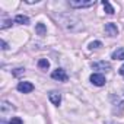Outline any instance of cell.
Returning a JSON list of instances; mask_svg holds the SVG:
<instances>
[{"label":"cell","instance_id":"obj_1","mask_svg":"<svg viewBox=\"0 0 124 124\" xmlns=\"http://www.w3.org/2000/svg\"><path fill=\"white\" fill-rule=\"evenodd\" d=\"M69 5L72 8H76V9H80V8H91L95 5V0H70Z\"/></svg>","mask_w":124,"mask_h":124},{"label":"cell","instance_id":"obj_2","mask_svg":"<svg viewBox=\"0 0 124 124\" xmlns=\"http://www.w3.org/2000/svg\"><path fill=\"white\" fill-rule=\"evenodd\" d=\"M51 78L54 80H58V82H66L67 80V73L63 70V69H55L53 73H51Z\"/></svg>","mask_w":124,"mask_h":124},{"label":"cell","instance_id":"obj_3","mask_svg":"<svg viewBox=\"0 0 124 124\" xmlns=\"http://www.w3.org/2000/svg\"><path fill=\"white\" fill-rule=\"evenodd\" d=\"M91 82L95 85V86H104L105 85V76L104 75H101V73H93V75H91Z\"/></svg>","mask_w":124,"mask_h":124},{"label":"cell","instance_id":"obj_4","mask_svg":"<svg viewBox=\"0 0 124 124\" xmlns=\"http://www.w3.org/2000/svg\"><path fill=\"white\" fill-rule=\"evenodd\" d=\"M18 91L22 93H29L34 91V85L31 82H19L18 83Z\"/></svg>","mask_w":124,"mask_h":124},{"label":"cell","instance_id":"obj_5","mask_svg":"<svg viewBox=\"0 0 124 124\" xmlns=\"http://www.w3.org/2000/svg\"><path fill=\"white\" fill-rule=\"evenodd\" d=\"M105 32H107L108 37H117V35H118V28H117L115 23L109 22V23L105 25Z\"/></svg>","mask_w":124,"mask_h":124},{"label":"cell","instance_id":"obj_6","mask_svg":"<svg viewBox=\"0 0 124 124\" xmlns=\"http://www.w3.org/2000/svg\"><path fill=\"white\" fill-rule=\"evenodd\" d=\"M92 69L93 70H109L111 69V64L109 63H107V61H96V63H92Z\"/></svg>","mask_w":124,"mask_h":124},{"label":"cell","instance_id":"obj_7","mask_svg":"<svg viewBox=\"0 0 124 124\" xmlns=\"http://www.w3.org/2000/svg\"><path fill=\"white\" fill-rule=\"evenodd\" d=\"M48 99L51 101V104L60 105V102H61V95H60L57 91H51V92L48 93Z\"/></svg>","mask_w":124,"mask_h":124},{"label":"cell","instance_id":"obj_8","mask_svg":"<svg viewBox=\"0 0 124 124\" xmlns=\"http://www.w3.org/2000/svg\"><path fill=\"white\" fill-rule=\"evenodd\" d=\"M114 60H124V48L121 47V48H117L114 53H112V55H111Z\"/></svg>","mask_w":124,"mask_h":124},{"label":"cell","instance_id":"obj_9","mask_svg":"<svg viewBox=\"0 0 124 124\" xmlns=\"http://www.w3.org/2000/svg\"><path fill=\"white\" fill-rule=\"evenodd\" d=\"M15 22L16 23H21V25H28L29 23V18L28 16H23V15H18L15 18Z\"/></svg>","mask_w":124,"mask_h":124},{"label":"cell","instance_id":"obj_10","mask_svg":"<svg viewBox=\"0 0 124 124\" xmlns=\"http://www.w3.org/2000/svg\"><path fill=\"white\" fill-rule=\"evenodd\" d=\"M35 31H37V34H38V35H41V37L47 34V28H45V25H44V23H38V25L35 26Z\"/></svg>","mask_w":124,"mask_h":124},{"label":"cell","instance_id":"obj_11","mask_svg":"<svg viewBox=\"0 0 124 124\" xmlns=\"http://www.w3.org/2000/svg\"><path fill=\"white\" fill-rule=\"evenodd\" d=\"M102 6H104L105 12H107L108 15H112V13H114V8L109 5V2H107V0H102Z\"/></svg>","mask_w":124,"mask_h":124},{"label":"cell","instance_id":"obj_12","mask_svg":"<svg viewBox=\"0 0 124 124\" xmlns=\"http://www.w3.org/2000/svg\"><path fill=\"white\" fill-rule=\"evenodd\" d=\"M38 67L42 69V70H47V69L50 67V61H48L47 58H41V60L38 61Z\"/></svg>","mask_w":124,"mask_h":124},{"label":"cell","instance_id":"obj_13","mask_svg":"<svg viewBox=\"0 0 124 124\" xmlns=\"http://www.w3.org/2000/svg\"><path fill=\"white\" fill-rule=\"evenodd\" d=\"M12 109H13V107H12L9 102L5 101V102L2 104V114H6V111H12Z\"/></svg>","mask_w":124,"mask_h":124},{"label":"cell","instance_id":"obj_14","mask_svg":"<svg viewBox=\"0 0 124 124\" xmlns=\"http://www.w3.org/2000/svg\"><path fill=\"white\" fill-rule=\"evenodd\" d=\"M101 45H102L101 41H92V42L89 44V48H91V50H96V48H99Z\"/></svg>","mask_w":124,"mask_h":124},{"label":"cell","instance_id":"obj_15","mask_svg":"<svg viewBox=\"0 0 124 124\" xmlns=\"http://www.w3.org/2000/svg\"><path fill=\"white\" fill-rule=\"evenodd\" d=\"M9 124H22V120H21L19 117H13V118L9 121Z\"/></svg>","mask_w":124,"mask_h":124},{"label":"cell","instance_id":"obj_16","mask_svg":"<svg viewBox=\"0 0 124 124\" xmlns=\"http://www.w3.org/2000/svg\"><path fill=\"white\" fill-rule=\"evenodd\" d=\"M10 23H12V21H9V19H8V21H5V22H3V25H2V29H5V28L10 26Z\"/></svg>","mask_w":124,"mask_h":124},{"label":"cell","instance_id":"obj_17","mask_svg":"<svg viewBox=\"0 0 124 124\" xmlns=\"http://www.w3.org/2000/svg\"><path fill=\"white\" fill-rule=\"evenodd\" d=\"M2 48H3V50H8V44H6V41H3V39H2Z\"/></svg>","mask_w":124,"mask_h":124},{"label":"cell","instance_id":"obj_18","mask_svg":"<svg viewBox=\"0 0 124 124\" xmlns=\"http://www.w3.org/2000/svg\"><path fill=\"white\" fill-rule=\"evenodd\" d=\"M118 72H120V75H121V76L124 78V64H123V66L120 67V70H118Z\"/></svg>","mask_w":124,"mask_h":124},{"label":"cell","instance_id":"obj_19","mask_svg":"<svg viewBox=\"0 0 124 124\" xmlns=\"http://www.w3.org/2000/svg\"><path fill=\"white\" fill-rule=\"evenodd\" d=\"M21 73H23V69H16V72H15V75L18 76V75H21Z\"/></svg>","mask_w":124,"mask_h":124},{"label":"cell","instance_id":"obj_20","mask_svg":"<svg viewBox=\"0 0 124 124\" xmlns=\"http://www.w3.org/2000/svg\"><path fill=\"white\" fill-rule=\"evenodd\" d=\"M2 124H8V123H6V121H5V120H2Z\"/></svg>","mask_w":124,"mask_h":124}]
</instances>
